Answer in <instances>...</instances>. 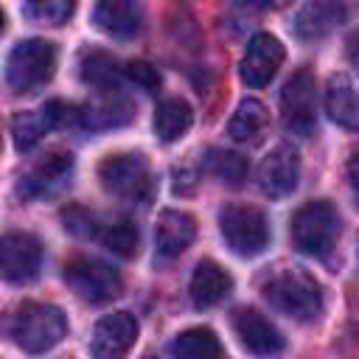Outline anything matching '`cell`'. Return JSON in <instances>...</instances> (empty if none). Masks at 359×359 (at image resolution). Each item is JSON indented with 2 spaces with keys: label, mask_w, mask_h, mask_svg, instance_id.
<instances>
[{
  "label": "cell",
  "mask_w": 359,
  "mask_h": 359,
  "mask_svg": "<svg viewBox=\"0 0 359 359\" xmlns=\"http://www.w3.org/2000/svg\"><path fill=\"white\" fill-rule=\"evenodd\" d=\"M264 297L269 306L300 323H311L323 314V286L311 272L300 266H283L272 272L264 280Z\"/></svg>",
  "instance_id": "obj_1"
},
{
  "label": "cell",
  "mask_w": 359,
  "mask_h": 359,
  "mask_svg": "<svg viewBox=\"0 0 359 359\" xmlns=\"http://www.w3.org/2000/svg\"><path fill=\"white\" fill-rule=\"evenodd\" d=\"M8 334L17 348L28 353H45L62 342V337L67 334V320L62 309L50 303H22L11 317Z\"/></svg>",
  "instance_id": "obj_2"
},
{
  "label": "cell",
  "mask_w": 359,
  "mask_h": 359,
  "mask_svg": "<svg viewBox=\"0 0 359 359\" xmlns=\"http://www.w3.org/2000/svg\"><path fill=\"white\" fill-rule=\"evenodd\" d=\"M56 70V45L48 39H22L6 59V84L14 93H31L50 81Z\"/></svg>",
  "instance_id": "obj_3"
},
{
  "label": "cell",
  "mask_w": 359,
  "mask_h": 359,
  "mask_svg": "<svg viewBox=\"0 0 359 359\" xmlns=\"http://www.w3.org/2000/svg\"><path fill=\"white\" fill-rule=\"evenodd\" d=\"M339 236V213L331 202H306L292 216V238L309 255H328Z\"/></svg>",
  "instance_id": "obj_4"
},
{
  "label": "cell",
  "mask_w": 359,
  "mask_h": 359,
  "mask_svg": "<svg viewBox=\"0 0 359 359\" xmlns=\"http://www.w3.org/2000/svg\"><path fill=\"white\" fill-rule=\"evenodd\" d=\"M219 230L236 255H261L269 244L266 216L252 205H224L219 213Z\"/></svg>",
  "instance_id": "obj_5"
},
{
  "label": "cell",
  "mask_w": 359,
  "mask_h": 359,
  "mask_svg": "<svg viewBox=\"0 0 359 359\" xmlns=\"http://www.w3.org/2000/svg\"><path fill=\"white\" fill-rule=\"evenodd\" d=\"M280 121L286 132L297 137H309L317 126V84L309 67L292 73V79L280 90Z\"/></svg>",
  "instance_id": "obj_6"
},
{
  "label": "cell",
  "mask_w": 359,
  "mask_h": 359,
  "mask_svg": "<svg viewBox=\"0 0 359 359\" xmlns=\"http://www.w3.org/2000/svg\"><path fill=\"white\" fill-rule=\"evenodd\" d=\"M101 185L126 199V202H143L151 191V174L143 154H109L98 165Z\"/></svg>",
  "instance_id": "obj_7"
},
{
  "label": "cell",
  "mask_w": 359,
  "mask_h": 359,
  "mask_svg": "<svg viewBox=\"0 0 359 359\" xmlns=\"http://www.w3.org/2000/svg\"><path fill=\"white\" fill-rule=\"evenodd\" d=\"M65 280L67 286L90 300V303H107L112 297L121 294V275L101 258H90V255H79V258H70L65 264Z\"/></svg>",
  "instance_id": "obj_8"
},
{
  "label": "cell",
  "mask_w": 359,
  "mask_h": 359,
  "mask_svg": "<svg viewBox=\"0 0 359 359\" xmlns=\"http://www.w3.org/2000/svg\"><path fill=\"white\" fill-rule=\"evenodd\" d=\"M137 339V320L129 311L104 314L90 334V353L95 359H123Z\"/></svg>",
  "instance_id": "obj_9"
},
{
  "label": "cell",
  "mask_w": 359,
  "mask_h": 359,
  "mask_svg": "<svg viewBox=\"0 0 359 359\" xmlns=\"http://www.w3.org/2000/svg\"><path fill=\"white\" fill-rule=\"evenodd\" d=\"M42 266V244L31 233H6L0 241V272L11 283H28Z\"/></svg>",
  "instance_id": "obj_10"
},
{
  "label": "cell",
  "mask_w": 359,
  "mask_h": 359,
  "mask_svg": "<svg viewBox=\"0 0 359 359\" xmlns=\"http://www.w3.org/2000/svg\"><path fill=\"white\" fill-rule=\"evenodd\" d=\"M283 45L278 36L272 34H255L250 42H247V50L241 56V65H238V76L244 84L250 87H264L275 79L278 67L283 65Z\"/></svg>",
  "instance_id": "obj_11"
},
{
  "label": "cell",
  "mask_w": 359,
  "mask_h": 359,
  "mask_svg": "<svg viewBox=\"0 0 359 359\" xmlns=\"http://www.w3.org/2000/svg\"><path fill=\"white\" fill-rule=\"evenodd\" d=\"M73 174V154L70 151H50L39 163L31 165V171L20 180V196L22 199H39L56 194Z\"/></svg>",
  "instance_id": "obj_12"
},
{
  "label": "cell",
  "mask_w": 359,
  "mask_h": 359,
  "mask_svg": "<svg viewBox=\"0 0 359 359\" xmlns=\"http://www.w3.org/2000/svg\"><path fill=\"white\" fill-rule=\"evenodd\" d=\"M297 177H300V160L297 151L286 143H278L258 165V185L272 199L292 194L297 188Z\"/></svg>",
  "instance_id": "obj_13"
},
{
  "label": "cell",
  "mask_w": 359,
  "mask_h": 359,
  "mask_svg": "<svg viewBox=\"0 0 359 359\" xmlns=\"http://www.w3.org/2000/svg\"><path fill=\"white\" fill-rule=\"evenodd\" d=\"M67 112L70 107L62 104V101H48L42 104L39 109H25V112H17L14 121H11V137H14V146L20 151H28L31 146H36L42 140L45 132L62 126L67 121Z\"/></svg>",
  "instance_id": "obj_14"
},
{
  "label": "cell",
  "mask_w": 359,
  "mask_h": 359,
  "mask_svg": "<svg viewBox=\"0 0 359 359\" xmlns=\"http://www.w3.org/2000/svg\"><path fill=\"white\" fill-rule=\"evenodd\" d=\"M233 328L238 342L255 356L269 359L283 351V334L255 309H238L233 317Z\"/></svg>",
  "instance_id": "obj_15"
},
{
  "label": "cell",
  "mask_w": 359,
  "mask_h": 359,
  "mask_svg": "<svg viewBox=\"0 0 359 359\" xmlns=\"http://www.w3.org/2000/svg\"><path fill=\"white\" fill-rule=\"evenodd\" d=\"M93 22L107 36L129 39L143 25V8L132 0H104L93 8Z\"/></svg>",
  "instance_id": "obj_16"
},
{
  "label": "cell",
  "mask_w": 359,
  "mask_h": 359,
  "mask_svg": "<svg viewBox=\"0 0 359 359\" xmlns=\"http://www.w3.org/2000/svg\"><path fill=\"white\" fill-rule=\"evenodd\" d=\"M196 236V222L191 213L185 210H163L157 216V227H154V244L157 252L163 258H177L180 252H185L191 247Z\"/></svg>",
  "instance_id": "obj_17"
},
{
  "label": "cell",
  "mask_w": 359,
  "mask_h": 359,
  "mask_svg": "<svg viewBox=\"0 0 359 359\" xmlns=\"http://www.w3.org/2000/svg\"><path fill=\"white\" fill-rule=\"evenodd\" d=\"M325 112L339 126L359 132V87L351 81V76L337 73V76L328 79V87H325Z\"/></svg>",
  "instance_id": "obj_18"
},
{
  "label": "cell",
  "mask_w": 359,
  "mask_h": 359,
  "mask_svg": "<svg viewBox=\"0 0 359 359\" xmlns=\"http://www.w3.org/2000/svg\"><path fill=\"white\" fill-rule=\"evenodd\" d=\"M188 289H191V300L199 309H208V306L222 303L230 294L233 278L216 261H199L194 275H191V286Z\"/></svg>",
  "instance_id": "obj_19"
},
{
  "label": "cell",
  "mask_w": 359,
  "mask_h": 359,
  "mask_svg": "<svg viewBox=\"0 0 359 359\" xmlns=\"http://www.w3.org/2000/svg\"><path fill=\"white\" fill-rule=\"evenodd\" d=\"M342 17H345V8H342L339 3L314 0V3H306V6L297 11L294 31H297V36H303V39H317V36L328 34L334 25H339Z\"/></svg>",
  "instance_id": "obj_20"
},
{
  "label": "cell",
  "mask_w": 359,
  "mask_h": 359,
  "mask_svg": "<svg viewBox=\"0 0 359 359\" xmlns=\"http://www.w3.org/2000/svg\"><path fill=\"white\" fill-rule=\"evenodd\" d=\"M266 123H269L266 107H264L258 98H244V101L236 107V112H233V118H230V123H227V135H230L236 143H255V140L264 135Z\"/></svg>",
  "instance_id": "obj_21"
},
{
  "label": "cell",
  "mask_w": 359,
  "mask_h": 359,
  "mask_svg": "<svg viewBox=\"0 0 359 359\" xmlns=\"http://www.w3.org/2000/svg\"><path fill=\"white\" fill-rule=\"evenodd\" d=\"M81 79L101 93H115L126 81L123 67H118V62L104 50H87L81 56Z\"/></svg>",
  "instance_id": "obj_22"
},
{
  "label": "cell",
  "mask_w": 359,
  "mask_h": 359,
  "mask_svg": "<svg viewBox=\"0 0 359 359\" xmlns=\"http://www.w3.org/2000/svg\"><path fill=\"white\" fill-rule=\"evenodd\" d=\"M79 118H81V123H84L87 129H112V126H123V123L132 118V107H129L123 98L107 93L104 98L90 101V104L79 112Z\"/></svg>",
  "instance_id": "obj_23"
},
{
  "label": "cell",
  "mask_w": 359,
  "mask_h": 359,
  "mask_svg": "<svg viewBox=\"0 0 359 359\" xmlns=\"http://www.w3.org/2000/svg\"><path fill=\"white\" fill-rule=\"evenodd\" d=\"M194 123V109L182 98H165L154 112V132L163 143L180 140Z\"/></svg>",
  "instance_id": "obj_24"
},
{
  "label": "cell",
  "mask_w": 359,
  "mask_h": 359,
  "mask_svg": "<svg viewBox=\"0 0 359 359\" xmlns=\"http://www.w3.org/2000/svg\"><path fill=\"white\" fill-rule=\"evenodd\" d=\"M168 353L174 359H219L222 345L210 328H188L171 339Z\"/></svg>",
  "instance_id": "obj_25"
},
{
  "label": "cell",
  "mask_w": 359,
  "mask_h": 359,
  "mask_svg": "<svg viewBox=\"0 0 359 359\" xmlns=\"http://www.w3.org/2000/svg\"><path fill=\"white\" fill-rule=\"evenodd\" d=\"M205 165L216 180H222L227 185H238L250 171V165H247V160L241 154L224 151V149H210L208 157H205Z\"/></svg>",
  "instance_id": "obj_26"
},
{
  "label": "cell",
  "mask_w": 359,
  "mask_h": 359,
  "mask_svg": "<svg viewBox=\"0 0 359 359\" xmlns=\"http://www.w3.org/2000/svg\"><path fill=\"white\" fill-rule=\"evenodd\" d=\"M101 241H104V247H107L109 252H115V255H121V258H132V255L137 252L140 236H137V227H135L129 219H115V222H109V224L104 227Z\"/></svg>",
  "instance_id": "obj_27"
},
{
  "label": "cell",
  "mask_w": 359,
  "mask_h": 359,
  "mask_svg": "<svg viewBox=\"0 0 359 359\" xmlns=\"http://www.w3.org/2000/svg\"><path fill=\"white\" fill-rule=\"evenodd\" d=\"M22 14L31 22H42V25H62L70 14H73V3L70 0H31L22 6Z\"/></svg>",
  "instance_id": "obj_28"
},
{
  "label": "cell",
  "mask_w": 359,
  "mask_h": 359,
  "mask_svg": "<svg viewBox=\"0 0 359 359\" xmlns=\"http://www.w3.org/2000/svg\"><path fill=\"white\" fill-rule=\"evenodd\" d=\"M123 76H126V81L137 84L143 93H154L160 87V73L149 62H129V65H123Z\"/></svg>",
  "instance_id": "obj_29"
},
{
  "label": "cell",
  "mask_w": 359,
  "mask_h": 359,
  "mask_svg": "<svg viewBox=\"0 0 359 359\" xmlns=\"http://www.w3.org/2000/svg\"><path fill=\"white\" fill-rule=\"evenodd\" d=\"M348 182H351V188H353V194L359 199V151L348 160Z\"/></svg>",
  "instance_id": "obj_30"
},
{
  "label": "cell",
  "mask_w": 359,
  "mask_h": 359,
  "mask_svg": "<svg viewBox=\"0 0 359 359\" xmlns=\"http://www.w3.org/2000/svg\"><path fill=\"white\" fill-rule=\"evenodd\" d=\"M348 59H351V65L359 70V28L348 36Z\"/></svg>",
  "instance_id": "obj_31"
},
{
  "label": "cell",
  "mask_w": 359,
  "mask_h": 359,
  "mask_svg": "<svg viewBox=\"0 0 359 359\" xmlns=\"http://www.w3.org/2000/svg\"><path fill=\"white\" fill-rule=\"evenodd\" d=\"M149 359H154V356H149Z\"/></svg>",
  "instance_id": "obj_32"
}]
</instances>
